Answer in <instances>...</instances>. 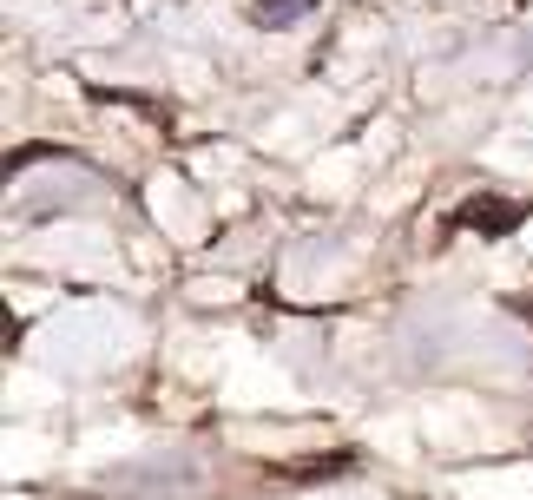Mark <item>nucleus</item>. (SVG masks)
<instances>
[{"mask_svg":"<svg viewBox=\"0 0 533 500\" xmlns=\"http://www.w3.org/2000/svg\"><path fill=\"white\" fill-rule=\"evenodd\" d=\"M533 204L507 198V191H474L468 204H455V218H448V231H474V237H507L527 224Z\"/></svg>","mask_w":533,"mask_h":500,"instance_id":"obj_1","label":"nucleus"},{"mask_svg":"<svg viewBox=\"0 0 533 500\" xmlns=\"http://www.w3.org/2000/svg\"><path fill=\"white\" fill-rule=\"evenodd\" d=\"M343 474H356V454H349V448H336V454H310V461H290V468H277V481L310 487V481H343Z\"/></svg>","mask_w":533,"mask_h":500,"instance_id":"obj_2","label":"nucleus"},{"mask_svg":"<svg viewBox=\"0 0 533 500\" xmlns=\"http://www.w3.org/2000/svg\"><path fill=\"white\" fill-rule=\"evenodd\" d=\"M310 7L316 0H270V7H257V20H264V27H290V20H303Z\"/></svg>","mask_w":533,"mask_h":500,"instance_id":"obj_3","label":"nucleus"},{"mask_svg":"<svg viewBox=\"0 0 533 500\" xmlns=\"http://www.w3.org/2000/svg\"><path fill=\"white\" fill-rule=\"evenodd\" d=\"M33 158H53V145H20V152H7V172H20V165H33Z\"/></svg>","mask_w":533,"mask_h":500,"instance_id":"obj_4","label":"nucleus"},{"mask_svg":"<svg viewBox=\"0 0 533 500\" xmlns=\"http://www.w3.org/2000/svg\"><path fill=\"white\" fill-rule=\"evenodd\" d=\"M507 310H514V316H527V323H533V290H520V297H507Z\"/></svg>","mask_w":533,"mask_h":500,"instance_id":"obj_5","label":"nucleus"}]
</instances>
